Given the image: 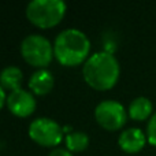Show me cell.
Segmentation results:
<instances>
[{
	"mask_svg": "<svg viewBox=\"0 0 156 156\" xmlns=\"http://www.w3.org/2000/svg\"><path fill=\"white\" fill-rule=\"evenodd\" d=\"M83 80L96 90H110L115 86L121 74V66L110 51L94 52L86 59L82 67Z\"/></svg>",
	"mask_w": 156,
	"mask_h": 156,
	"instance_id": "cell-1",
	"label": "cell"
},
{
	"mask_svg": "<svg viewBox=\"0 0 156 156\" xmlns=\"http://www.w3.org/2000/svg\"><path fill=\"white\" fill-rule=\"evenodd\" d=\"M90 41L88 36L80 29L69 27L55 37L54 55L60 65L66 67L85 63L90 55Z\"/></svg>",
	"mask_w": 156,
	"mask_h": 156,
	"instance_id": "cell-2",
	"label": "cell"
},
{
	"mask_svg": "<svg viewBox=\"0 0 156 156\" xmlns=\"http://www.w3.org/2000/svg\"><path fill=\"white\" fill-rule=\"evenodd\" d=\"M67 4L63 0H33L26 5V18L41 29L54 27L65 18Z\"/></svg>",
	"mask_w": 156,
	"mask_h": 156,
	"instance_id": "cell-3",
	"label": "cell"
},
{
	"mask_svg": "<svg viewBox=\"0 0 156 156\" xmlns=\"http://www.w3.org/2000/svg\"><path fill=\"white\" fill-rule=\"evenodd\" d=\"M21 55L26 63L37 69H45L52 62L54 45L41 34H29L21 43Z\"/></svg>",
	"mask_w": 156,
	"mask_h": 156,
	"instance_id": "cell-4",
	"label": "cell"
},
{
	"mask_svg": "<svg viewBox=\"0 0 156 156\" xmlns=\"http://www.w3.org/2000/svg\"><path fill=\"white\" fill-rule=\"evenodd\" d=\"M29 137L41 147H58L63 140V127L52 118H36L29 125Z\"/></svg>",
	"mask_w": 156,
	"mask_h": 156,
	"instance_id": "cell-5",
	"label": "cell"
},
{
	"mask_svg": "<svg viewBox=\"0 0 156 156\" xmlns=\"http://www.w3.org/2000/svg\"><path fill=\"white\" fill-rule=\"evenodd\" d=\"M127 110L116 100H103L94 108L96 122L108 132H115L125 126L127 121Z\"/></svg>",
	"mask_w": 156,
	"mask_h": 156,
	"instance_id": "cell-6",
	"label": "cell"
},
{
	"mask_svg": "<svg viewBox=\"0 0 156 156\" xmlns=\"http://www.w3.org/2000/svg\"><path fill=\"white\" fill-rule=\"evenodd\" d=\"M5 104H7L8 110L11 111V114L19 116V118H26L34 112L37 103H36L34 94L32 92L19 88L8 93Z\"/></svg>",
	"mask_w": 156,
	"mask_h": 156,
	"instance_id": "cell-7",
	"label": "cell"
},
{
	"mask_svg": "<svg viewBox=\"0 0 156 156\" xmlns=\"http://www.w3.org/2000/svg\"><path fill=\"white\" fill-rule=\"evenodd\" d=\"M148 143L147 134L140 127H129L121 132L118 137V145L126 154H137Z\"/></svg>",
	"mask_w": 156,
	"mask_h": 156,
	"instance_id": "cell-8",
	"label": "cell"
},
{
	"mask_svg": "<svg viewBox=\"0 0 156 156\" xmlns=\"http://www.w3.org/2000/svg\"><path fill=\"white\" fill-rule=\"evenodd\" d=\"M54 76L49 70L47 69H38L30 76L29 80V89L33 94H38V96H44V94L49 93L54 88Z\"/></svg>",
	"mask_w": 156,
	"mask_h": 156,
	"instance_id": "cell-9",
	"label": "cell"
},
{
	"mask_svg": "<svg viewBox=\"0 0 156 156\" xmlns=\"http://www.w3.org/2000/svg\"><path fill=\"white\" fill-rule=\"evenodd\" d=\"M127 114L129 118L133 121L143 122V121H149L151 116L154 115V104L152 101L145 96H138L133 99L127 108Z\"/></svg>",
	"mask_w": 156,
	"mask_h": 156,
	"instance_id": "cell-10",
	"label": "cell"
},
{
	"mask_svg": "<svg viewBox=\"0 0 156 156\" xmlns=\"http://www.w3.org/2000/svg\"><path fill=\"white\" fill-rule=\"evenodd\" d=\"M23 74L22 70L16 66H7L0 71V86L4 90H16L21 88Z\"/></svg>",
	"mask_w": 156,
	"mask_h": 156,
	"instance_id": "cell-11",
	"label": "cell"
},
{
	"mask_svg": "<svg viewBox=\"0 0 156 156\" xmlns=\"http://www.w3.org/2000/svg\"><path fill=\"white\" fill-rule=\"evenodd\" d=\"M66 148L73 154V152H82L89 145V136L81 130H73L65 137Z\"/></svg>",
	"mask_w": 156,
	"mask_h": 156,
	"instance_id": "cell-12",
	"label": "cell"
},
{
	"mask_svg": "<svg viewBox=\"0 0 156 156\" xmlns=\"http://www.w3.org/2000/svg\"><path fill=\"white\" fill-rule=\"evenodd\" d=\"M147 140H148V144H151L152 147L156 148V112L151 116V119L147 123Z\"/></svg>",
	"mask_w": 156,
	"mask_h": 156,
	"instance_id": "cell-13",
	"label": "cell"
},
{
	"mask_svg": "<svg viewBox=\"0 0 156 156\" xmlns=\"http://www.w3.org/2000/svg\"><path fill=\"white\" fill-rule=\"evenodd\" d=\"M48 156H74L67 148H55L49 152Z\"/></svg>",
	"mask_w": 156,
	"mask_h": 156,
	"instance_id": "cell-14",
	"label": "cell"
},
{
	"mask_svg": "<svg viewBox=\"0 0 156 156\" xmlns=\"http://www.w3.org/2000/svg\"><path fill=\"white\" fill-rule=\"evenodd\" d=\"M7 103V94H5V90L0 86V110L4 107V104Z\"/></svg>",
	"mask_w": 156,
	"mask_h": 156,
	"instance_id": "cell-15",
	"label": "cell"
}]
</instances>
